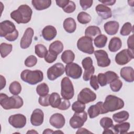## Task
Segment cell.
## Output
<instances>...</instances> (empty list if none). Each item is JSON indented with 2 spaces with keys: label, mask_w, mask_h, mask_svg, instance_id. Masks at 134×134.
I'll list each match as a JSON object with an SVG mask.
<instances>
[{
  "label": "cell",
  "mask_w": 134,
  "mask_h": 134,
  "mask_svg": "<svg viewBox=\"0 0 134 134\" xmlns=\"http://www.w3.org/2000/svg\"><path fill=\"white\" fill-rule=\"evenodd\" d=\"M32 14L31 8L27 5H20L17 9L13 11L10 17L17 24H27L30 21Z\"/></svg>",
  "instance_id": "cell-1"
},
{
  "label": "cell",
  "mask_w": 134,
  "mask_h": 134,
  "mask_svg": "<svg viewBox=\"0 0 134 134\" xmlns=\"http://www.w3.org/2000/svg\"><path fill=\"white\" fill-rule=\"evenodd\" d=\"M0 36L9 41H14L18 37V31L13 22L6 20L0 23Z\"/></svg>",
  "instance_id": "cell-2"
},
{
  "label": "cell",
  "mask_w": 134,
  "mask_h": 134,
  "mask_svg": "<svg viewBox=\"0 0 134 134\" xmlns=\"http://www.w3.org/2000/svg\"><path fill=\"white\" fill-rule=\"evenodd\" d=\"M23 99L19 96L8 97L5 94H0V104L4 109H18L23 106Z\"/></svg>",
  "instance_id": "cell-3"
},
{
  "label": "cell",
  "mask_w": 134,
  "mask_h": 134,
  "mask_svg": "<svg viewBox=\"0 0 134 134\" xmlns=\"http://www.w3.org/2000/svg\"><path fill=\"white\" fill-rule=\"evenodd\" d=\"M20 78L24 81L30 85H35L43 79V73L39 70L34 71L24 70L20 74Z\"/></svg>",
  "instance_id": "cell-4"
},
{
  "label": "cell",
  "mask_w": 134,
  "mask_h": 134,
  "mask_svg": "<svg viewBox=\"0 0 134 134\" xmlns=\"http://www.w3.org/2000/svg\"><path fill=\"white\" fill-rule=\"evenodd\" d=\"M103 105L107 113L112 112L123 108L124 102L119 97L113 95H109L106 96Z\"/></svg>",
  "instance_id": "cell-5"
},
{
  "label": "cell",
  "mask_w": 134,
  "mask_h": 134,
  "mask_svg": "<svg viewBox=\"0 0 134 134\" xmlns=\"http://www.w3.org/2000/svg\"><path fill=\"white\" fill-rule=\"evenodd\" d=\"M61 95L62 98L70 99L73 98L74 94V87L72 82L68 77L62 79L61 82Z\"/></svg>",
  "instance_id": "cell-6"
},
{
  "label": "cell",
  "mask_w": 134,
  "mask_h": 134,
  "mask_svg": "<svg viewBox=\"0 0 134 134\" xmlns=\"http://www.w3.org/2000/svg\"><path fill=\"white\" fill-rule=\"evenodd\" d=\"M77 47L80 51L89 54L94 52L93 39L87 36H83L79 39L77 42Z\"/></svg>",
  "instance_id": "cell-7"
},
{
  "label": "cell",
  "mask_w": 134,
  "mask_h": 134,
  "mask_svg": "<svg viewBox=\"0 0 134 134\" xmlns=\"http://www.w3.org/2000/svg\"><path fill=\"white\" fill-rule=\"evenodd\" d=\"M133 58V50L128 49H123L116 55L115 60L117 64L120 65H123L128 63Z\"/></svg>",
  "instance_id": "cell-8"
},
{
  "label": "cell",
  "mask_w": 134,
  "mask_h": 134,
  "mask_svg": "<svg viewBox=\"0 0 134 134\" xmlns=\"http://www.w3.org/2000/svg\"><path fill=\"white\" fill-rule=\"evenodd\" d=\"M87 115L85 111L80 113H75L70 119V125L74 129L81 128L84 125L87 120Z\"/></svg>",
  "instance_id": "cell-9"
},
{
  "label": "cell",
  "mask_w": 134,
  "mask_h": 134,
  "mask_svg": "<svg viewBox=\"0 0 134 134\" xmlns=\"http://www.w3.org/2000/svg\"><path fill=\"white\" fill-rule=\"evenodd\" d=\"M65 72V68L61 63H57L50 67L47 72V77L50 81H54L61 76Z\"/></svg>",
  "instance_id": "cell-10"
},
{
  "label": "cell",
  "mask_w": 134,
  "mask_h": 134,
  "mask_svg": "<svg viewBox=\"0 0 134 134\" xmlns=\"http://www.w3.org/2000/svg\"><path fill=\"white\" fill-rule=\"evenodd\" d=\"M65 72L68 76L73 79H78L82 75V69L79 64L72 62L66 65Z\"/></svg>",
  "instance_id": "cell-11"
},
{
  "label": "cell",
  "mask_w": 134,
  "mask_h": 134,
  "mask_svg": "<svg viewBox=\"0 0 134 134\" xmlns=\"http://www.w3.org/2000/svg\"><path fill=\"white\" fill-rule=\"evenodd\" d=\"M96 98V94L87 87L82 89L77 96V100L85 104L94 101Z\"/></svg>",
  "instance_id": "cell-12"
},
{
  "label": "cell",
  "mask_w": 134,
  "mask_h": 134,
  "mask_svg": "<svg viewBox=\"0 0 134 134\" xmlns=\"http://www.w3.org/2000/svg\"><path fill=\"white\" fill-rule=\"evenodd\" d=\"M94 52V55L97 60L98 66L104 68L110 65L111 61L106 51L104 50H98Z\"/></svg>",
  "instance_id": "cell-13"
},
{
  "label": "cell",
  "mask_w": 134,
  "mask_h": 134,
  "mask_svg": "<svg viewBox=\"0 0 134 134\" xmlns=\"http://www.w3.org/2000/svg\"><path fill=\"white\" fill-rule=\"evenodd\" d=\"M26 117L21 114L13 115L9 116L8 122L13 127L16 128H22L26 124Z\"/></svg>",
  "instance_id": "cell-14"
},
{
  "label": "cell",
  "mask_w": 134,
  "mask_h": 134,
  "mask_svg": "<svg viewBox=\"0 0 134 134\" xmlns=\"http://www.w3.org/2000/svg\"><path fill=\"white\" fill-rule=\"evenodd\" d=\"M103 103L102 102H98L88 108L87 113L90 118H94L100 114L107 113V111L103 107Z\"/></svg>",
  "instance_id": "cell-15"
},
{
  "label": "cell",
  "mask_w": 134,
  "mask_h": 134,
  "mask_svg": "<svg viewBox=\"0 0 134 134\" xmlns=\"http://www.w3.org/2000/svg\"><path fill=\"white\" fill-rule=\"evenodd\" d=\"M34 35V30L28 27L25 30L23 36L20 39V46L22 49H27L31 45L32 40V37Z\"/></svg>",
  "instance_id": "cell-16"
},
{
  "label": "cell",
  "mask_w": 134,
  "mask_h": 134,
  "mask_svg": "<svg viewBox=\"0 0 134 134\" xmlns=\"http://www.w3.org/2000/svg\"><path fill=\"white\" fill-rule=\"evenodd\" d=\"M49 122L53 127L60 129L64 126L65 119L63 115L60 113H55L50 117Z\"/></svg>",
  "instance_id": "cell-17"
},
{
  "label": "cell",
  "mask_w": 134,
  "mask_h": 134,
  "mask_svg": "<svg viewBox=\"0 0 134 134\" xmlns=\"http://www.w3.org/2000/svg\"><path fill=\"white\" fill-rule=\"evenodd\" d=\"M43 119L44 114L42 110L37 108L32 111L30 117V122L33 126H40L43 123Z\"/></svg>",
  "instance_id": "cell-18"
},
{
  "label": "cell",
  "mask_w": 134,
  "mask_h": 134,
  "mask_svg": "<svg viewBox=\"0 0 134 134\" xmlns=\"http://www.w3.org/2000/svg\"><path fill=\"white\" fill-rule=\"evenodd\" d=\"M95 10L99 16L103 19H107L112 16L111 9L103 4H98L96 6Z\"/></svg>",
  "instance_id": "cell-19"
},
{
  "label": "cell",
  "mask_w": 134,
  "mask_h": 134,
  "mask_svg": "<svg viewBox=\"0 0 134 134\" xmlns=\"http://www.w3.org/2000/svg\"><path fill=\"white\" fill-rule=\"evenodd\" d=\"M121 77L127 82H132L134 81V70L131 66H125L120 70Z\"/></svg>",
  "instance_id": "cell-20"
},
{
  "label": "cell",
  "mask_w": 134,
  "mask_h": 134,
  "mask_svg": "<svg viewBox=\"0 0 134 134\" xmlns=\"http://www.w3.org/2000/svg\"><path fill=\"white\" fill-rule=\"evenodd\" d=\"M57 34V31L53 26H47L42 30V36L43 39L47 41H50L53 39Z\"/></svg>",
  "instance_id": "cell-21"
},
{
  "label": "cell",
  "mask_w": 134,
  "mask_h": 134,
  "mask_svg": "<svg viewBox=\"0 0 134 134\" xmlns=\"http://www.w3.org/2000/svg\"><path fill=\"white\" fill-rule=\"evenodd\" d=\"M119 27V23L116 21H109L104 25L105 32L109 35H114L117 34Z\"/></svg>",
  "instance_id": "cell-22"
},
{
  "label": "cell",
  "mask_w": 134,
  "mask_h": 134,
  "mask_svg": "<svg viewBox=\"0 0 134 134\" xmlns=\"http://www.w3.org/2000/svg\"><path fill=\"white\" fill-rule=\"evenodd\" d=\"M31 3L34 7L38 10H42L49 8L51 5V0H32Z\"/></svg>",
  "instance_id": "cell-23"
},
{
  "label": "cell",
  "mask_w": 134,
  "mask_h": 134,
  "mask_svg": "<svg viewBox=\"0 0 134 134\" xmlns=\"http://www.w3.org/2000/svg\"><path fill=\"white\" fill-rule=\"evenodd\" d=\"M64 29L68 33L74 32L76 28V24L73 18H67L63 22Z\"/></svg>",
  "instance_id": "cell-24"
},
{
  "label": "cell",
  "mask_w": 134,
  "mask_h": 134,
  "mask_svg": "<svg viewBox=\"0 0 134 134\" xmlns=\"http://www.w3.org/2000/svg\"><path fill=\"white\" fill-rule=\"evenodd\" d=\"M122 46V42L121 39L117 37L112 38L108 44V49L110 52H115L119 50Z\"/></svg>",
  "instance_id": "cell-25"
},
{
  "label": "cell",
  "mask_w": 134,
  "mask_h": 134,
  "mask_svg": "<svg viewBox=\"0 0 134 134\" xmlns=\"http://www.w3.org/2000/svg\"><path fill=\"white\" fill-rule=\"evenodd\" d=\"M130 125L129 122H122L113 126V128L115 133L124 134L128 132L130 128Z\"/></svg>",
  "instance_id": "cell-26"
},
{
  "label": "cell",
  "mask_w": 134,
  "mask_h": 134,
  "mask_svg": "<svg viewBox=\"0 0 134 134\" xmlns=\"http://www.w3.org/2000/svg\"><path fill=\"white\" fill-rule=\"evenodd\" d=\"M63 49V44L59 40H56L52 42L49 47V51L53 52L57 55L60 54Z\"/></svg>",
  "instance_id": "cell-27"
},
{
  "label": "cell",
  "mask_w": 134,
  "mask_h": 134,
  "mask_svg": "<svg viewBox=\"0 0 134 134\" xmlns=\"http://www.w3.org/2000/svg\"><path fill=\"white\" fill-rule=\"evenodd\" d=\"M129 116V114L128 111L126 110H122L114 114L113 115V118L116 122L120 123L126 121L128 119Z\"/></svg>",
  "instance_id": "cell-28"
},
{
  "label": "cell",
  "mask_w": 134,
  "mask_h": 134,
  "mask_svg": "<svg viewBox=\"0 0 134 134\" xmlns=\"http://www.w3.org/2000/svg\"><path fill=\"white\" fill-rule=\"evenodd\" d=\"M62 61L65 64L72 63L75 59V54L74 52L70 50H67L63 52L61 57Z\"/></svg>",
  "instance_id": "cell-29"
},
{
  "label": "cell",
  "mask_w": 134,
  "mask_h": 134,
  "mask_svg": "<svg viewBox=\"0 0 134 134\" xmlns=\"http://www.w3.org/2000/svg\"><path fill=\"white\" fill-rule=\"evenodd\" d=\"M101 34V30L100 28L96 26H91L87 27L85 31V36L93 38L97 35Z\"/></svg>",
  "instance_id": "cell-30"
},
{
  "label": "cell",
  "mask_w": 134,
  "mask_h": 134,
  "mask_svg": "<svg viewBox=\"0 0 134 134\" xmlns=\"http://www.w3.org/2000/svg\"><path fill=\"white\" fill-rule=\"evenodd\" d=\"M61 102V98L57 93L53 92L49 96L50 105L53 108H57L59 106Z\"/></svg>",
  "instance_id": "cell-31"
},
{
  "label": "cell",
  "mask_w": 134,
  "mask_h": 134,
  "mask_svg": "<svg viewBox=\"0 0 134 134\" xmlns=\"http://www.w3.org/2000/svg\"><path fill=\"white\" fill-rule=\"evenodd\" d=\"M107 41V37L104 35H99L95 38L94 43L95 46L99 48H103L106 46Z\"/></svg>",
  "instance_id": "cell-32"
},
{
  "label": "cell",
  "mask_w": 134,
  "mask_h": 134,
  "mask_svg": "<svg viewBox=\"0 0 134 134\" xmlns=\"http://www.w3.org/2000/svg\"><path fill=\"white\" fill-rule=\"evenodd\" d=\"M36 54L40 58H45L48 53V50L47 48L42 44H37L35 47Z\"/></svg>",
  "instance_id": "cell-33"
},
{
  "label": "cell",
  "mask_w": 134,
  "mask_h": 134,
  "mask_svg": "<svg viewBox=\"0 0 134 134\" xmlns=\"http://www.w3.org/2000/svg\"><path fill=\"white\" fill-rule=\"evenodd\" d=\"M13 46L11 44L6 43H2L0 45L1 55L2 58L6 57L12 50Z\"/></svg>",
  "instance_id": "cell-34"
},
{
  "label": "cell",
  "mask_w": 134,
  "mask_h": 134,
  "mask_svg": "<svg viewBox=\"0 0 134 134\" xmlns=\"http://www.w3.org/2000/svg\"><path fill=\"white\" fill-rule=\"evenodd\" d=\"M10 93L14 95H18L21 91V86L18 81L12 82L9 86Z\"/></svg>",
  "instance_id": "cell-35"
},
{
  "label": "cell",
  "mask_w": 134,
  "mask_h": 134,
  "mask_svg": "<svg viewBox=\"0 0 134 134\" xmlns=\"http://www.w3.org/2000/svg\"><path fill=\"white\" fill-rule=\"evenodd\" d=\"M91 16L88 13L81 12L77 15V19L78 21L82 24H86L89 23L91 20Z\"/></svg>",
  "instance_id": "cell-36"
},
{
  "label": "cell",
  "mask_w": 134,
  "mask_h": 134,
  "mask_svg": "<svg viewBox=\"0 0 134 134\" xmlns=\"http://www.w3.org/2000/svg\"><path fill=\"white\" fill-rule=\"evenodd\" d=\"M36 92L39 96H44L48 94L49 88L46 83H42L37 86Z\"/></svg>",
  "instance_id": "cell-37"
},
{
  "label": "cell",
  "mask_w": 134,
  "mask_h": 134,
  "mask_svg": "<svg viewBox=\"0 0 134 134\" xmlns=\"http://www.w3.org/2000/svg\"><path fill=\"white\" fill-rule=\"evenodd\" d=\"M99 124L104 129L113 128L114 126L113 120L110 118L107 117H105L100 119L99 121Z\"/></svg>",
  "instance_id": "cell-38"
},
{
  "label": "cell",
  "mask_w": 134,
  "mask_h": 134,
  "mask_svg": "<svg viewBox=\"0 0 134 134\" xmlns=\"http://www.w3.org/2000/svg\"><path fill=\"white\" fill-rule=\"evenodd\" d=\"M132 30L133 27L131 24L129 22H127L122 26L120 29V34L123 36H126L129 35L132 31Z\"/></svg>",
  "instance_id": "cell-39"
},
{
  "label": "cell",
  "mask_w": 134,
  "mask_h": 134,
  "mask_svg": "<svg viewBox=\"0 0 134 134\" xmlns=\"http://www.w3.org/2000/svg\"><path fill=\"white\" fill-rule=\"evenodd\" d=\"M72 109L75 113L82 112L84 111L85 109V105L77 100L72 104Z\"/></svg>",
  "instance_id": "cell-40"
},
{
  "label": "cell",
  "mask_w": 134,
  "mask_h": 134,
  "mask_svg": "<svg viewBox=\"0 0 134 134\" xmlns=\"http://www.w3.org/2000/svg\"><path fill=\"white\" fill-rule=\"evenodd\" d=\"M122 86V82L118 79L115 80L110 83V88L112 91L117 92L119 91Z\"/></svg>",
  "instance_id": "cell-41"
},
{
  "label": "cell",
  "mask_w": 134,
  "mask_h": 134,
  "mask_svg": "<svg viewBox=\"0 0 134 134\" xmlns=\"http://www.w3.org/2000/svg\"><path fill=\"white\" fill-rule=\"evenodd\" d=\"M104 74L106 78L107 84H110L114 80L119 79V76H118V75L115 72L111 71H107Z\"/></svg>",
  "instance_id": "cell-42"
},
{
  "label": "cell",
  "mask_w": 134,
  "mask_h": 134,
  "mask_svg": "<svg viewBox=\"0 0 134 134\" xmlns=\"http://www.w3.org/2000/svg\"><path fill=\"white\" fill-rule=\"evenodd\" d=\"M37 62V58L33 55L28 56L25 60V65L27 67H32L35 66Z\"/></svg>",
  "instance_id": "cell-43"
},
{
  "label": "cell",
  "mask_w": 134,
  "mask_h": 134,
  "mask_svg": "<svg viewBox=\"0 0 134 134\" xmlns=\"http://www.w3.org/2000/svg\"><path fill=\"white\" fill-rule=\"evenodd\" d=\"M95 72V68L94 66H92L91 68L85 70L84 71L83 79L85 81H87L90 80L91 77L93 75Z\"/></svg>",
  "instance_id": "cell-44"
},
{
  "label": "cell",
  "mask_w": 134,
  "mask_h": 134,
  "mask_svg": "<svg viewBox=\"0 0 134 134\" xmlns=\"http://www.w3.org/2000/svg\"><path fill=\"white\" fill-rule=\"evenodd\" d=\"M82 65L84 70H87L93 66V60L90 57L85 58L82 61Z\"/></svg>",
  "instance_id": "cell-45"
},
{
  "label": "cell",
  "mask_w": 134,
  "mask_h": 134,
  "mask_svg": "<svg viewBox=\"0 0 134 134\" xmlns=\"http://www.w3.org/2000/svg\"><path fill=\"white\" fill-rule=\"evenodd\" d=\"M49 94H47L44 96H40L38 99V102L39 104L44 107L49 106Z\"/></svg>",
  "instance_id": "cell-46"
},
{
  "label": "cell",
  "mask_w": 134,
  "mask_h": 134,
  "mask_svg": "<svg viewBox=\"0 0 134 134\" xmlns=\"http://www.w3.org/2000/svg\"><path fill=\"white\" fill-rule=\"evenodd\" d=\"M76 9V6L74 2L69 1V3L62 9L63 11L66 13H72Z\"/></svg>",
  "instance_id": "cell-47"
},
{
  "label": "cell",
  "mask_w": 134,
  "mask_h": 134,
  "mask_svg": "<svg viewBox=\"0 0 134 134\" xmlns=\"http://www.w3.org/2000/svg\"><path fill=\"white\" fill-rule=\"evenodd\" d=\"M57 57V54L50 51H48L47 54L44 58V60L48 63H51L56 60Z\"/></svg>",
  "instance_id": "cell-48"
},
{
  "label": "cell",
  "mask_w": 134,
  "mask_h": 134,
  "mask_svg": "<svg viewBox=\"0 0 134 134\" xmlns=\"http://www.w3.org/2000/svg\"><path fill=\"white\" fill-rule=\"evenodd\" d=\"M71 106V104L70 101L68 99H64L63 98H61V102L59 105V106L58 107L59 109L65 110L69 108V107Z\"/></svg>",
  "instance_id": "cell-49"
},
{
  "label": "cell",
  "mask_w": 134,
  "mask_h": 134,
  "mask_svg": "<svg viewBox=\"0 0 134 134\" xmlns=\"http://www.w3.org/2000/svg\"><path fill=\"white\" fill-rule=\"evenodd\" d=\"M97 81L100 86H105L107 84L106 78L104 73H99L97 75Z\"/></svg>",
  "instance_id": "cell-50"
},
{
  "label": "cell",
  "mask_w": 134,
  "mask_h": 134,
  "mask_svg": "<svg viewBox=\"0 0 134 134\" xmlns=\"http://www.w3.org/2000/svg\"><path fill=\"white\" fill-rule=\"evenodd\" d=\"M90 85L95 91L99 88V85L97 81V78L96 75H92L90 78Z\"/></svg>",
  "instance_id": "cell-51"
},
{
  "label": "cell",
  "mask_w": 134,
  "mask_h": 134,
  "mask_svg": "<svg viewBox=\"0 0 134 134\" xmlns=\"http://www.w3.org/2000/svg\"><path fill=\"white\" fill-rule=\"evenodd\" d=\"M93 0H80V4L82 8V9L84 10H86L87 8H90L92 4H93Z\"/></svg>",
  "instance_id": "cell-52"
},
{
  "label": "cell",
  "mask_w": 134,
  "mask_h": 134,
  "mask_svg": "<svg viewBox=\"0 0 134 134\" xmlns=\"http://www.w3.org/2000/svg\"><path fill=\"white\" fill-rule=\"evenodd\" d=\"M127 45L128 49L133 50V35L129 36L127 40Z\"/></svg>",
  "instance_id": "cell-53"
},
{
  "label": "cell",
  "mask_w": 134,
  "mask_h": 134,
  "mask_svg": "<svg viewBox=\"0 0 134 134\" xmlns=\"http://www.w3.org/2000/svg\"><path fill=\"white\" fill-rule=\"evenodd\" d=\"M55 2L57 5L59 7L63 9L69 3V0H57Z\"/></svg>",
  "instance_id": "cell-54"
},
{
  "label": "cell",
  "mask_w": 134,
  "mask_h": 134,
  "mask_svg": "<svg viewBox=\"0 0 134 134\" xmlns=\"http://www.w3.org/2000/svg\"><path fill=\"white\" fill-rule=\"evenodd\" d=\"M98 1L99 2H100L101 3L103 4V5H104L105 6L106 5H107V6L113 5L116 2L115 0H103V1L98 0Z\"/></svg>",
  "instance_id": "cell-55"
},
{
  "label": "cell",
  "mask_w": 134,
  "mask_h": 134,
  "mask_svg": "<svg viewBox=\"0 0 134 134\" xmlns=\"http://www.w3.org/2000/svg\"><path fill=\"white\" fill-rule=\"evenodd\" d=\"M6 79L3 76L1 75V90H2L4 87H5L6 86Z\"/></svg>",
  "instance_id": "cell-56"
},
{
  "label": "cell",
  "mask_w": 134,
  "mask_h": 134,
  "mask_svg": "<svg viewBox=\"0 0 134 134\" xmlns=\"http://www.w3.org/2000/svg\"><path fill=\"white\" fill-rule=\"evenodd\" d=\"M91 133L92 132L88 131L86 128H79L78 130L76 132V133Z\"/></svg>",
  "instance_id": "cell-57"
},
{
  "label": "cell",
  "mask_w": 134,
  "mask_h": 134,
  "mask_svg": "<svg viewBox=\"0 0 134 134\" xmlns=\"http://www.w3.org/2000/svg\"><path fill=\"white\" fill-rule=\"evenodd\" d=\"M54 132V131L52 130V129H46L43 132V133L44 134V133H53Z\"/></svg>",
  "instance_id": "cell-58"
},
{
  "label": "cell",
  "mask_w": 134,
  "mask_h": 134,
  "mask_svg": "<svg viewBox=\"0 0 134 134\" xmlns=\"http://www.w3.org/2000/svg\"><path fill=\"white\" fill-rule=\"evenodd\" d=\"M103 133H114V132L111 131V130L109 129H104V131L103 132Z\"/></svg>",
  "instance_id": "cell-59"
},
{
  "label": "cell",
  "mask_w": 134,
  "mask_h": 134,
  "mask_svg": "<svg viewBox=\"0 0 134 134\" xmlns=\"http://www.w3.org/2000/svg\"><path fill=\"white\" fill-rule=\"evenodd\" d=\"M38 133V132L34 130L33 129L31 130L30 131H28L27 132V133Z\"/></svg>",
  "instance_id": "cell-60"
}]
</instances>
